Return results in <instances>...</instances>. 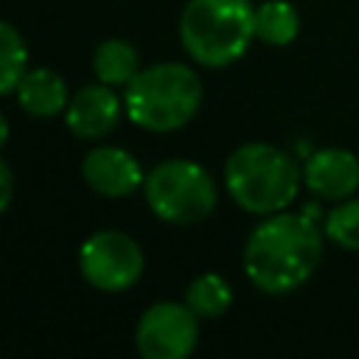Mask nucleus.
I'll return each mask as SVG.
<instances>
[{"label":"nucleus","instance_id":"obj_1","mask_svg":"<svg viewBox=\"0 0 359 359\" xmlns=\"http://www.w3.org/2000/svg\"><path fill=\"white\" fill-rule=\"evenodd\" d=\"M325 233L309 213H269L244 244V272L264 294L300 289L323 261Z\"/></svg>","mask_w":359,"mask_h":359},{"label":"nucleus","instance_id":"obj_2","mask_svg":"<svg viewBox=\"0 0 359 359\" xmlns=\"http://www.w3.org/2000/svg\"><path fill=\"white\" fill-rule=\"evenodd\" d=\"M303 185V168L294 154L272 143H244L224 163V188L230 199L255 216L286 210Z\"/></svg>","mask_w":359,"mask_h":359},{"label":"nucleus","instance_id":"obj_3","mask_svg":"<svg viewBox=\"0 0 359 359\" xmlns=\"http://www.w3.org/2000/svg\"><path fill=\"white\" fill-rule=\"evenodd\" d=\"M202 79L182 62L140 67L123 90L126 118L149 132L182 129L202 107Z\"/></svg>","mask_w":359,"mask_h":359},{"label":"nucleus","instance_id":"obj_4","mask_svg":"<svg viewBox=\"0 0 359 359\" xmlns=\"http://www.w3.org/2000/svg\"><path fill=\"white\" fill-rule=\"evenodd\" d=\"M255 39V8L250 0H188L180 17V42L202 67L238 62Z\"/></svg>","mask_w":359,"mask_h":359},{"label":"nucleus","instance_id":"obj_5","mask_svg":"<svg viewBox=\"0 0 359 359\" xmlns=\"http://www.w3.org/2000/svg\"><path fill=\"white\" fill-rule=\"evenodd\" d=\"M149 210L165 224H196L216 210L219 188L210 171L188 157L157 163L143 180Z\"/></svg>","mask_w":359,"mask_h":359},{"label":"nucleus","instance_id":"obj_6","mask_svg":"<svg viewBox=\"0 0 359 359\" xmlns=\"http://www.w3.org/2000/svg\"><path fill=\"white\" fill-rule=\"evenodd\" d=\"M146 258L140 244L121 230H98L79 250V272L98 292H126L143 275Z\"/></svg>","mask_w":359,"mask_h":359},{"label":"nucleus","instance_id":"obj_7","mask_svg":"<svg viewBox=\"0 0 359 359\" xmlns=\"http://www.w3.org/2000/svg\"><path fill=\"white\" fill-rule=\"evenodd\" d=\"M199 342V317L188 303L160 300L149 306L135 328V345L143 359H185Z\"/></svg>","mask_w":359,"mask_h":359},{"label":"nucleus","instance_id":"obj_8","mask_svg":"<svg viewBox=\"0 0 359 359\" xmlns=\"http://www.w3.org/2000/svg\"><path fill=\"white\" fill-rule=\"evenodd\" d=\"M303 185L317 199H348L359 188V157L342 146L317 149L303 163Z\"/></svg>","mask_w":359,"mask_h":359},{"label":"nucleus","instance_id":"obj_9","mask_svg":"<svg viewBox=\"0 0 359 359\" xmlns=\"http://www.w3.org/2000/svg\"><path fill=\"white\" fill-rule=\"evenodd\" d=\"M81 177L84 182L109 199H123L143 188V168L140 163L121 146H98L90 149L81 160Z\"/></svg>","mask_w":359,"mask_h":359},{"label":"nucleus","instance_id":"obj_10","mask_svg":"<svg viewBox=\"0 0 359 359\" xmlns=\"http://www.w3.org/2000/svg\"><path fill=\"white\" fill-rule=\"evenodd\" d=\"M121 98L109 84H87L76 90L65 109L67 129L81 140H101L121 123Z\"/></svg>","mask_w":359,"mask_h":359},{"label":"nucleus","instance_id":"obj_11","mask_svg":"<svg viewBox=\"0 0 359 359\" xmlns=\"http://www.w3.org/2000/svg\"><path fill=\"white\" fill-rule=\"evenodd\" d=\"M17 101L31 118H53L67 109V81L53 67H28L17 87Z\"/></svg>","mask_w":359,"mask_h":359},{"label":"nucleus","instance_id":"obj_12","mask_svg":"<svg viewBox=\"0 0 359 359\" xmlns=\"http://www.w3.org/2000/svg\"><path fill=\"white\" fill-rule=\"evenodd\" d=\"M300 34V14L289 0H264L255 8V39L272 48L292 45Z\"/></svg>","mask_w":359,"mask_h":359},{"label":"nucleus","instance_id":"obj_13","mask_svg":"<svg viewBox=\"0 0 359 359\" xmlns=\"http://www.w3.org/2000/svg\"><path fill=\"white\" fill-rule=\"evenodd\" d=\"M137 65H140L137 50L126 39H104L93 50V70H95L98 81H104L109 87H126L135 79V73L140 70Z\"/></svg>","mask_w":359,"mask_h":359},{"label":"nucleus","instance_id":"obj_14","mask_svg":"<svg viewBox=\"0 0 359 359\" xmlns=\"http://www.w3.org/2000/svg\"><path fill=\"white\" fill-rule=\"evenodd\" d=\"M185 303L199 320H216L230 309L233 289L222 275L205 272V275L194 278L191 286L185 289Z\"/></svg>","mask_w":359,"mask_h":359},{"label":"nucleus","instance_id":"obj_15","mask_svg":"<svg viewBox=\"0 0 359 359\" xmlns=\"http://www.w3.org/2000/svg\"><path fill=\"white\" fill-rule=\"evenodd\" d=\"M25 73H28L25 39L11 22L0 20V95L17 93Z\"/></svg>","mask_w":359,"mask_h":359},{"label":"nucleus","instance_id":"obj_16","mask_svg":"<svg viewBox=\"0 0 359 359\" xmlns=\"http://www.w3.org/2000/svg\"><path fill=\"white\" fill-rule=\"evenodd\" d=\"M323 233L339 250L359 252V199L356 196L339 199L323 216Z\"/></svg>","mask_w":359,"mask_h":359},{"label":"nucleus","instance_id":"obj_17","mask_svg":"<svg viewBox=\"0 0 359 359\" xmlns=\"http://www.w3.org/2000/svg\"><path fill=\"white\" fill-rule=\"evenodd\" d=\"M11 199H14V174L6 165V160H0V213H6Z\"/></svg>","mask_w":359,"mask_h":359},{"label":"nucleus","instance_id":"obj_18","mask_svg":"<svg viewBox=\"0 0 359 359\" xmlns=\"http://www.w3.org/2000/svg\"><path fill=\"white\" fill-rule=\"evenodd\" d=\"M6 140H8V121H6V115L0 112V149L6 146Z\"/></svg>","mask_w":359,"mask_h":359}]
</instances>
